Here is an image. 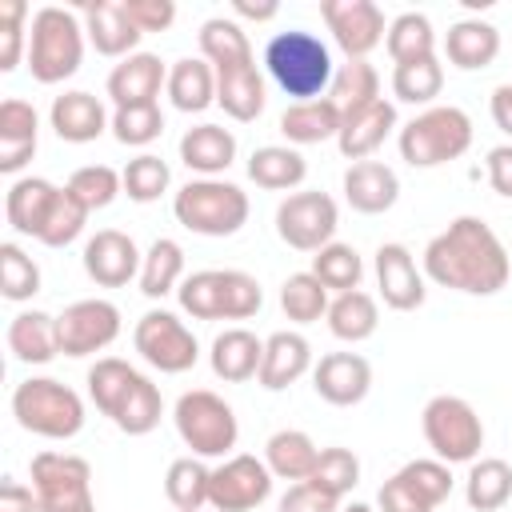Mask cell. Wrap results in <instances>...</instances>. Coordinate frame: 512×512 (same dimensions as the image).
<instances>
[{
	"instance_id": "obj_37",
	"label": "cell",
	"mask_w": 512,
	"mask_h": 512,
	"mask_svg": "<svg viewBox=\"0 0 512 512\" xmlns=\"http://www.w3.org/2000/svg\"><path fill=\"white\" fill-rule=\"evenodd\" d=\"M200 56L224 72V68H240V64H256L252 56V44H248V32L236 24V20H224V16H212L200 24Z\"/></svg>"
},
{
	"instance_id": "obj_13",
	"label": "cell",
	"mask_w": 512,
	"mask_h": 512,
	"mask_svg": "<svg viewBox=\"0 0 512 512\" xmlns=\"http://www.w3.org/2000/svg\"><path fill=\"white\" fill-rule=\"evenodd\" d=\"M132 344L136 352L156 368V372H168V376H180L188 372L196 360H200V344L192 336V328L168 312V308H152L136 320V332H132Z\"/></svg>"
},
{
	"instance_id": "obj_45",
	"label": "cell",
	"mask_w": 512,
	"mask_h": 512,
	"mask_svg": "<svg viewBox=\"0 0 512 512\" xmlns=\"http://www.w3.org/2000/svg\"><path fill=\"white\" fill-rule=\"evenodd\" d=\"M328 288L312 276V272H292L284 284H280V308L292 324H312L320 316H328Z\"/></svg>"
},
{
	"instance_id": "obj_34",
	"label": "cell",
	"mask_w": 512,
	"mask_h": 512,
	"mask_svg": "<svg viewBox=\"0 0 512 512\" xmlns=\"http://www.w3.org/2000/svg\"><path fill=\"white\" fill-rule=\"evenodd\" d=\"M316 460H320V448H316V440H312L308 432H300V428H280V432H272L268 444H264V464H268V472H272L276 480L300 484V480L312 476Z\"/></svg>"
},
{
	"instance_id": "obj_29",
	"label": "cell",
	"mask_w": 512,
	"mask_h": 512,
	"mask_svg": "<svg viewBox=\"0 0 512 512\" xmlns=\"http://www.w3.org/2000/svg\"><path fill=\"white\" fill-rule=\"evenodd\" d=\"M212 372L224 380V384H244L260 372V360H264V340H256V332L248 328H224L216 340H212Z\"/></svg>"
},
{
	"instance_id": "obj_9",
	"label": "cell",
	"mask_w": 512,
	"mask_h": 512,
	"mask_svg": "<svg viewBox=\"0 0 512 512\" xmlns=\"http://www.w3.org/2000/svg\"><path fill=\"white\" fill-rule=\"evenodd\" d=\"M176 432L184 440V448H192V456L208 460V456H228L240 440V424L228 400H220L208 388H192L176 400L172 408Z\"/></svg>"
},
{
	"instance_id": "obj_14",
	"label": "cell",
	"mask_w": 512,
	"mask_h": 512,
	"mask_svg": "<svg viewBox=\"0 0 512 512\" xmlns=\"http://www.w3.org/2000/svg\"><path fill=\"white\" fill-rule=\"evenodd\" d=\"M60 328V352L64 356H96L120 336V308L112 300H76L56 316Z\"/></svg>"
},
{
	"instance_id": "obj_3",
	"label": "cell",
	"mask_w": 512,
	"mask_h": 512,
	"mask_svg": "<svg viewBox=\"0 0 512 512\" xmlns=\"http://www.w3.org/2000/svg\"><path fill=\"white\" fill-rule=\"evenodd\" d=\"M264 68L276 80V88L284 96H292V104L304 100H320V92L332 84L336 68H332V52L316 32L304 28H288L276 32L264 48Z\"/></svg>"
},
{
	"instance_id": "obj_48",
	"label": "cell",
	"mask_w": 512,
	"mask_h": 512,
	"mask_svg": "<svg viewBox=\"0 0 512 512\" xmlns=\"http://www.w3.org/2000/svg\"><path fill=\"white\" fill-rule=\"evenodd\" d=\"M88 212H96V208H108L120 192H124V176L116 172V168H108V164H84V168H76L72 176H68V184H64Z\"/></svg>"
},
{
	"instance_id": "obj_2",
	"label": "cell",
	"mask_w": 512,
	"mask_h": 512,
	"mask_svg": "<svg viewBox=\"0 0 512 512\" xmlns=\"http://www.w3.org/2000/svg\"><path fill=\"white\" fill-rule=\"evenodd\" d=\"M88 396L124 436H148L164 416L160 388L120 356H100L88 368Z\"/></svg>"
},
{
	"instance_id": "obj_39",
	"label": "cell",
	"mask_w": 512,
	"mask_h": 512,
	"mask_svg": "<svg viewBox=\"0 0 512 512\" xmlns=\"http://www.w3.org/2000/svg\"><path fill=\"white\" fill-rule=\"evenodd\" d=\"M380 324V308L368 292L352 288V292H340L332 304H328V328L336 340H348V344H360L376 332Z\"/></svg>"
},
{
	"instance_id": "obj_46",
	"label": "cell",
	"mask_w": 512,
	"mask_h": 512,
	"mask_svg": "<svg viewBox=\"0 0 512 512\" xmlns=\"http://www.w3.org/2000/svg\"><path fill=\"white\" fill-rule=\"evenodd\" d=\"M440 88H444V68H440L436 56H432V60L396 64V68H392V92H396V100H404V104H428V108H432V100L440 96Z\"/></svg>"
},
{
	"instance_id": "obj_1",
	"label": "cell",
	"mask_w": 512,
	"mask_h": 512,
	"mask_svg": "<svg viewBox=\"0 0 512 512\" xmlns=\"http://www.w3.org/2000/svg\"><path fill=\"white\" fill-rule=\"evenodd\" d=\"M512 260L480 216H456L444 232H436L424 248V276L440 288L468 296H496L508 284Z\"/></svg>"
},
{
	"instance_id": "obj_62",
	"label": "cell",
	"mask_w": 512,
	"mask_h": 512,
	"mask_svg": "<svg viewBox=\"0 0 512 512\" xmlns=\"http://www.w3.org/2000/svg\"><path fill=\"white\" fill-rule=\"evenodd\" d=\"M340 512H372V508H368V504H360V500H356V504H348V508H340Z\"/></svg>"
},
{
	"instance_id": "obj_16",
	"label": "cell",
	"mask_w": 512,
	"mask_h": 512,
	"mask_svg": "<svg viewBox=\"0 0 512 512\" xmlns=\"http://www.w3.org/2000/svg\"><path fill=\"white\" fill-rule=\"evenodd\" d=\"M320 16L348 60H364L388 36V24L376 0H320Z\"/></svg>"
},
{
	"instance_id": "obj_49",
	"label": "cell",
	"mask_w": 512,
	"mask_h": 512,
	"mask_svg": "<svg viewBox=\"0 0 512 512\" xmlns=\"http://www.w3.org/2000/svg\"><path fill=\"white\" fill-rule=\"evenodd\" d=\"M356 480H360V460H356L352 448H320V460H316L308 484H316L320 492L344 500L356 488Z\"/></svg>"
},
{
	"instance_id": "obj_42",
	"label": "cell",
	"mask_w": 512,
	"mask_h": 512,
	"mask_svg": "<svg viewBox=\"0 0 512 512\" xmlns=\"http://www.w3.org/2000/svg\"><path fill=\"white\" fill-rule=\"evenodd\" d=\"M388 56L396 64H412V60H432L436 56V32H432V20L424 12H400L392 24H388Z\"/></svg>"
},
{
	"instance_id": "obj_20",
	"label": "cell",
	"mask_w": 512,
	"mask_h": 512,
	"mask_svg": "<svg viewBox=\"0 0 512 512\" xmlns=\"http://www.w3.org/2000/svg\"><path fill=\"white\" fill-rule=\"evenodd\" d=\"M376 284H380L384 304L396 312H412L428 296L424 276L416 268V256L404 244H380L376 248Z\"/></svg>"
},
{
	"instance_id": "obj_30",
	"label": "cell",
	"mask_w": 512,
	"mask_h": 512,
	"mask_svg": "<svg viewBox=\"0 0 512 512\" xmlns=\"http://www.w3.org/2000/svg\"><path fill=\"white\" fill-rule=\"evenodd\" d=\"M448 64L460 72H480L500 56V32L488 20H456L444 36Z\"/></svg>"
},
{
	"instance_id": "obj_26",
	"label": "cell",
	"mask_w": 512,
	"mask_h": 512,
	"mask_svg": "<svg viewBox=\"0 0 512 512\" xmlns=\"http://www.w3.org/2000/svg\"><path fill=\"white\" fill-rule=\"evenodd\" d=\"M344 200L364 216H380L400 200V176L384 160H360L344 172Z\"/></svg>"
},
{
	"instance_id": "obj_43",
	"label": "cell",
	"mask_w": 512,
	"mask_h": 512,
	"mask_svg": "<svg viewBox=\"0 0 512 512\" xmlns=\"http://www.w3.org/2000/svg\"><path fill=\"white\" fill-rule=\"evenodd\" d=\"M328 96L336 100V108L348 116L356 108H368L380 100V76L368 60H344L328 84Z\"/></svg>"
},
{
	"instance_id": "obj_36",
	"label": "cell",
	"mask_w": 512,
	"mask_h": 512,
	"mask_svg": "<svg viewBox=\"0 0 512 512\" xmlns=\"http://www.w3.org/2000/svg\"><path fill=\"white\" fill-rule=\"evenodd\" d=\"M304 176H308V160L288 144H264L248 156V180L256 188L288 192V188H300Z\"/></svg>"
},
{
	"instance_id": "obj_19",
	"label": "cell",
	"mask_w": 512,
	"mask_h": 512,
	"mask_svg": "<svg viewBox=\"0 0 512 512\" xmlns=\"http://www.w3.org/2000/svg\"><path fill=\"white\" fill-rule=\"evenodd\" d=\"M164 84H168V68H164V60L156 52H132V56H124L108 72V80H104V88H108V96H112L116 108L156 104V96H160Z\"/></svg>"
},
{
	"instance_id": "obj_11",
	"label": "cell",
	"mask_w": 512,
	"mask_h": 512,
	"mask_svg": "<svg viewBox=\"0 0 512 512\" xmlns=\"http://www.w3.org/2000/svg\"><path fill=\"white\" fill-rule=\"evenodd\" d=\"M32 488L40 496V512H96L92 468L84 456L36 452L32 456Z\"/></svg>"
},
{
	"instance_id": "obj_8",
	"label": "cell",
	"mask_w": 512,
	"mask_h": 512,
	"mask_svg": "<svg viewBox=\"0 0 512 512\" xmlns=\"http://www.w3.org/2000/svg\"><path fill=\"white\" fill-rule=\"evenodd\" d=\"M12 416L24 432L44 440H72L84 428V400L52 376H28L12 388Z\"/></svg>"
},
{
	"instance_id": "obj_22",
	"label": "cell",
	"mask_w": 512,
	"mask_h": 512,
	"mask_svg": "<svg viewBox=\"0 0 512 512\" xmlns=\"http://www.w3.org/2000/svg\"><path fill=\"white\" fill-rule=\"evenodd\" d=\"M48 124L64 144H92L96 136H104L112 128V116L104 112V104L92 92H60L48 108Z\"/></svg>"
},
{
	"instance_id": "obj_33",
	"label": "cell",
	"mask_w": 512,
	"mask_h": 512,
	"mask_svg": "<svg viewBox=\"0 0 512 512\" xmlns=\"http://www.w3.org/2000/svg\"><path fill=\"white\" fill-rule=\"evenodd\" d=\"M344 124V112L336 108L332 96L320 100H304V104H288L280 116V132L288 144H320V140H336Z\"/></svg>"
},
{
	"instance_id": "obj_21",
	"label": "cell",
	"mask_w": 512,
	"mask_h": 512,
	"mask_svg": "<svg viewBox=\"0 0 512 512\" xmlns=\"http://www.w3.org/2000/svg\"><path fill=\"white\" fill-rule=\"evenodd\" d=\"M80 20H84V32L92 40V48L100 56H132V48L140 44V28L132 24L128 16V4L124 0H88L80 8Z\"/></svg>"
},
{
	"instance_id": "obj_44",
	"label": "cell",
	"mask_w": 512,
	"mask_h": 512,
	"mask_svg": "<svg viewBox=\"0 0 512 512\" xmlns=\"http://www.w3.org/2000/svg\"><path fill=\"white\" fill-rule=\"evenodd\" d=\"M312 276L328 288V292H352L360 288V276H364V260L352 244H324L316 256H312Z\"/></svg>"
},
{
	"instance_id": "obj_40",
	"label": "cell",
	"mask_w": 512,
	"mask_h": 512,
	"mask_svg": "<svg viewBox=\"0 0 512 512\" xmlns=\"http://www.w3.org/2000/svg\"><path fill=\"white\" fill-rule=\"evenodd\" d=\"M208 484H212V468L200 456H180L164 472V496L172 500L176 512H200L208 504Z\"/></svg>"
},
{
	"instance_id": "obj_41",
	"label": "cell",
	"mask_w": 512,
	"mask_h": 512,
	"mask_svg": "<svg viewBox=\"0 0 512 512\" xmlns=\"http://www.w3.org/2000/svg\"><path fill=\"white\" fill-rule=\"evenodd\" d=\"M180 276H184V248L168 236L152 240V248L144 252V264H140V292L148 300H160L180 288Z\"/></svg>"
},
{
	"instance_id": "obj_54",
	"label": "cell",
	"mask_w": 512,
	"mask_h": 512,
	"mask_svg": "<svg viewBox=\"0 0 512 512\" xmlns=\"http://www.w3.org/2000/svg\"><path fill=\"white\" fill-rule=\"evenodd\" d=\"M24 16L28 4L24 0H0V72H12L24 56Z\"/></svg>"
},
{
	"instance_id": "obj_59",
	"label": "cell",
	"mask_w": 512,
	"mask_h": 512,
	"mask_svg": "<svg viewBox=\"0 0 512 512\" xmlns=\"http://www.w3.org/2000/svg\"><path fill=\"white\" fill-rule=\"evenodd\" d=\"M488 184H492V192H500V196H508L512 200V144H496V148H488Z\"/></svg>"
},
{
	"instance_id": "obj_6",
	"label": "cell",
	"mask_w": 512,
	"mask_h": 512,
	"mask_svg": "<svg viewBox=\"0 0 512 512\" xmlns=\"http://www.w3.org/2000/svg\"><path fill=\"white\" fill-rule=\"evenodd\" d=\"M396 144L400 160H408L412 168H440L472 148V120L456 104H432L400 128Z\"/></svg>"
},
{
	"instance_id": "obj_47",
	"label": "cell",
	"mask_w": 512,
	"mask_h": 512,
	"mask_svg": "<svg viewBox=\"0 0 512 512\" xmlns=\"http://www.w3.org/2000/svg\"><path fill=\"white\" fill-rule=\"evenodd\" d=\"M0 292L12 304H24V300H32L40 292V268L16 240L0 244Z\"/></svg>"
},
{
	"instance_id": "obj_7",
	"label": "cell",
	"mask_w": 512,
	"mask_h": 512,
	"mask_svg": "<svg viewBox=\"0 0 512 512\" xmlns=\"http://www.w3.org/2000/svg\"><path fill=\"white\" fill-rule=\"evenodd\" d=\"M248 192L232 180H188L176 196H172V216L196 232V236H236L248 224Z\"/></svg>"
},
{
	"instance_id": "obj_61",
	"label": "cell",
	"mask_w": 512,
	"mask_h": 512,
	"mask_svg": "<svg viewBox=\"0 0 512 512\" xmlns=\"http://www.w3.org/2000/svg\"><path fill=\"white\" fill-rule=\"evenodd\" d=\"M232 12L244 16V20H272L280 12L276 0H264V4H252V0H232Z\"/></svg>"
},
{
	"instance_id": "obj_55",
	"label": "cell",
	"mask_w": 512,
	"mask_h": 512,
	"mask_svg": "<svg viewBox=\"0 0 512 512\" xmlns=\"http://www.w3.org/2000/svg\"><path fill=\"white\" fill-rule=\"evenodd\" d=\"M276 512H340V500L328 496V492H320L316 484L300 480V484H292V488L280 496Z\"/></svg>"
},
{
	"instance_id": "obj_57",
	"label": "cell",
	"mask_w": 512,
	"mask_h": 512,
	"mask_svg": "<svg viewBox=\"0 0 512 512\" xmlns=\"http://www.w3.org/2000/svg\"><path fill=\"white\" fill-rule=\"evenodd\" d=\"M376 504H380V512H432L400 476H392V480H384L380 484V496H376Z\"/></svg>"
},
{
	"instance_id": "obj_18",
	"label": "cell",
	"mask_w": 512,
	"mask_h": 512,
	"mask_svg": "<svg viewBox=\"0 0 512 512\" xmlns=\"http://www.w3.org/2000/svg\"><path fill=\"white\" fill-rule=\"evenodd\" d=\"M312 388L324 404L336 408H352L368 396L372 388V364L360 352H328L320 356V364L312 368Z\"/></svg>"
},
{
	"instance_id": "obj_52",
	"label": "cell",
	"mask_w": 512,
	"mask_h": 512,
	"mask_svg": "<svg viewBox=\"0 0 512 512\" xmlns=\"http://www.w3.org/2000/svg\"><path fill=\"white\" fill-rule=\"evenodd\" d=\"M88 216H92V212H88L68 188H60V196H56V204H52V216H48V224H44V232H40V244H44V248H68V244L84 232Z\"/></svg>"
},
{
	"instance_id": "obj_51",
	"label": "cell",
	"mask_w": 512,
	"mask_h": 512,
	"mask_svg": "<svg viewBox=\"0 0 512 512\" xmlns=\"http://www.w3.org/2000/svg\"><path fill=\"white\" fill-rule=\"evenodd\" d=\"M396 476H400L432 512L452 496V472H448V464L436 460V456H432V460H408Z\"/></svg>"
},
{
	"instance_id": "obj_23",
	"label": "cell",
	"mask_w": 512,
	"mask_h": 512,
	"mask_svg": "<svg viewBox=\"0 0 512 512\" xmlns=\"http://www.w3.org/2000/svg\"><path fill=\"white\" fill-rule=\"evenodd\" d=\"M392 128H396V104L380 96L376 104L356 108V112H348V116H344L340 136H336V148H340V156H344V160L360 164V160H368V156H372V152L392 136Z\"/></svg>"
},
{
	"instance_id": "obj_5",
	"label": "cell",
	"mask_w": 512,
	"mask_h": 512,
	"mask_svg": "<svg viewBox=\"0 0 512 512\" xmlns=\"http://www.w3.org/2000/svg\"><path fill=\"white\" fill-rule=\"evenodd\" d=\"M84 24L76 12L44 4L32 12L28 24V72L36 84H60L76 76L84 60Z\"/></svg>"
},
{
	"instance_id": "obj_53",
	"label": "cell",
	"mask_w": 512,
	"mask_h": 512,
	"mask_svg": "<svg viewBox=\"0 0 512 512\" xmlns=\"http://www.w3.org/2000/svg\"><path fill=\"white\" fill-rule=\"evenodd\" d=\"M164 132V112L160 104H140V108H116L112 112V136L128 148H144Z\"/></svg>"
},
{
	"instance_id": "obj_38",
	"label": "cell",
	"mask_w": 512,
	"mask_h": 512,
	"mask_svg": "<svg viewBox=\"0 0 512 512\" xmlns=\"http://www.w3.org/2000/svg\"><path fill=\"white\" fill-rule=\"evenodd\" d=\"M512 496V468L500 456H484L472 460L468 476H464V500L472 512H496L504 508Z\"/></svg>"
},
{
	"instance_id": "obj_50",
	"label": "cell",
	"mask_w": 512,
	"mask_h": 512,
	"mask_svg": "<svg viewBox=\"0 0 512 512\" xmlns=\"http://www.w3.org/2000/svg\"><path fill=\"white\" fill-rule=\"evenodd\" d=\"M120 176H124V192H128V200H136V204H152V200H160V196L168 192V184H172L168 164H164L160 156H152V152L132 156V160L124 164Z\"/></svg>"
},
{
	"instance_id": "obj_32",
	"label": "cell",
	"mask_w": 512,
	"mask_h": 512,
	"mask_svg": "<svg viewBox=\"0 0 512 512\" xmlns=\"http://www.w3.org/2000/svg\"><path fill=\"white\" fill-rule=\"evenodd\" d=\"M216 104L232 120L252 124L268 104V88H264V76L256 72V64H240V68L216 72Z\"/></svg>"
},
{
	"instance_id": "obj_10",
	"label": "cell",
	"mask_w": 512,
	"mask_h": 512,
	"mask_svg": "<svg viewBox=\"0 0 512 512\" xmlns=\"http://www.w3.org/2000/svg\"><path fill=\"white\" fill-rule=\"evenodd\" d=\"M420 428L428 448L444 464H472L484 448V424L464 396H432L420 412Z\"/></svg>"
},
{
	"instance_id": "obj_4",
	"label": "cell",
	"mask_w": 512,
	"mask_h": 512,
	"mask_svg": "<svg viewBox=\"0 0 512 512\" xmlns=\"http://www.w3.org/2000/svg\"><path fill=\"white\" fill-rule=\"evenodd\" d=\"M176 300L192 320H248L260 312L264 288L240 268H200L180 280Z\"/></svg>"
},
{
	"instance_id": "obj_17",
	"label": "cell",
	"mask_w": 512,
	"mask_h": 512,
	"mask_svg": "<svg viewBox=\"0 0 512 512\" xmlns=\"http://www.w3.org/2000/svg\"><path fill=\"white\" fill-rule=\"evenodd\" d=\"M80 260L88 280H96L100 288H124L132 276H140V264H144L136 240L120 228H100L96 236H88Z\"/></svg>"
},
{
	"instance_id": "obj_12",
	"label": "cell",
	"mask_w": 512,
	"mask_h": 512,
	"mask_svg": "<svg viewBox=\"0 0 512 512\" xmlns=\"http://www.w3.org/2000/svg\"><path fill=\"white\" fill-rule=\"evenodd\" d=\"M336 228H340V208L320 188L292 192L276 208V236L296 252H320L324 244H332Z\"/></svg>"
},
{
	"instance_id": "obj_27",
	"label": "cell",
	"mask_w": 512,
	"mask_h": 512,
	"mask_svg": "<svg viewBox=\"0 0 512 512\" xmlns=\"http://www.w3.org/2000/svg\"><path fill=\"white\" fill-rule=\"evenodd\" d=\"M312 368V344L300 332H272L264 340V360H260V388L268 392H284L288 384H296L304 372Z\"/></svg>"
},
{
	"instance_id": "obj_56",
	"label": "cell",
	"mask_w": 512,
	"mask_h": 512,
	"mask_svg": "<svg viewBox=\"0 0 512 512\" xmlns=\"http://www.w3.org/2000/svg\"><path fill=\"white\" fill-rule=\"evenodd\" d=\"M128 4V16L140 32H164L172 28L176 20V4L172 0H124Z\"/></svg>"
},
{
	"instance_id": "obj_15",
	"label": "cell",
	"mask_w": 512,
	"mask_h": 512,
	"mask_svg": "<svg viewBox=\"0 0 512 512\" xmlns=\"http://www.w3.org/2000/svg\"><path fill=\"white\" fill-rule=\"evenodd\" d=\"M272 472L264 460L240 452L228 456L220 468H212V484H208V504L216 512H252L272 496Z\"/></svg>"
},
{
	"instance_id": "obj_60",
	"label": "cell",
	"mask_w": 512,
	"mask_h": 512,
	"mask_svg": "<svg viewBox=\"0 0 512 512\" xmlns=\"http://www.w3.org/2000/svg\"><path fill=\"white\" fill-rule=\"evenodd\" d=\"M492 120H496V128L512 140V84H500V88L492 92Z\"/></svg>"
},
{
	"instance_id": "obj_24",
	"label": "cell",
	"mask_w": 512,
	"mask_h": 512,
	"mask_svg": "<svg viewBox=\"0 0 512 512\" xmlns=\"http://www.w3.org/2000/svg\"><path fill=\"white\" fill-rule=\"evenodd\" d=\"M36 136H40V116L28 100L8 96L0 100V172L16 176L32 152H36Z\"/></svg>"
},
{
	"instance_id": "obj_31",
	"label": "cell",
	"mask_w": 512,
	"mask_h": 512,
	"mask_svg": "<svg viewBox=\"0 0 512 512\" xmlns=\"http://www.w3.org/2000/svg\"><path fill=\"white\" fill-rule=\"evenodd\" d=\"M180 160L188 172H200L212 180L236 160V136L224 124H196L180 136Z\"/></svg>"
},
{
	"instance_id": "obj_35",
	"label": "cell",
	"mask_w": 512,
	"mask_h": 512,
	"mask_svg": "<svg viewBox=\"0 0 512 512\" xmlns=\"http://www.w3.org/2000/svg\"><path fill=\"white\" fill-rule=\"evenodd\" d=\"M172 108L180 112H204L208 104H216V68L204 56H184L168 68V84H164Z\"/></svg>"
},
{
	"instance_id": "obj_28",
	"label": "cell",
	"mask_w": 512,
	"mask_h": 512,
	"mask_svg": "<svg viewBox=\"0 0 512 512\" xmlns=\"http://www.w3.org/2000/svg\"><path fill=\"white\" fill-rule=\"evenodd\" d=\"M8 352L20 360V364H48L60 356V328H56V316L40 312V308H28V312H16L12 324H8Z\"/></svg>"
},
{
	"instance_id": "obj_25",
	"label": "cell",
	"mask_w": 512,
	"mask_h": 512,
	"mask_svg": "<svg viewBox=\"0 0 512 512\" xmlns=\"http://www.w3.org/2000/svg\"><path fill=\"white\" fill-rule=\"evenodd\" d=\"M56 196H60V188L52 180H44V176H20V180H12L8 196H4V216H8L12 232L40 240V232H44V224L52 216Z\"/></svg>"
},
{
	"instance_id": "obj_58",
	"label": "cell",
	"mask_w": 512,
	"mask_h": 512,
	"mask_svg": "<svg viewBox=\"0 0 512 512\" xmlns=\"http://www.w3.org/2000/svg\"><path fill=\"white\" fill-rule=\"evenodd\" d=\"M0 512H40L36 488H28V484L16 480V476H4V480H0Z\"/></svg>"
}]
</instances>
